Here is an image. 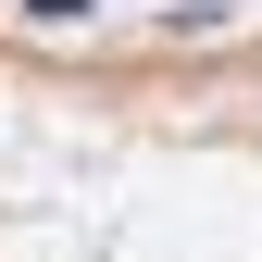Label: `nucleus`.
<instances>
[{"label":"nucleus","instance_id":"1","mask_svg":"<svg viewBox=\"0 0 262 262\" xmlns=\"http://www.w3.org/2000/svg\"><path fill=\"white\" fill-rule=\"evenodd\" d=\"M0 262H262V38H0Z\"/></svg>","mask_w":262,"mask_h":262}]
</instances>
